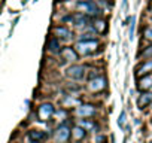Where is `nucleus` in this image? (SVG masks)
Listing matches in <instances>:
<instances>
[{
  "instance_id": "nucleus-23",
  "label": "nucleus",
  "mask_w": 152,
  "mask_h": 143,
  "mask_svg": "<svg viewBox=\"0 0 152 143\" xmlns=\"http://www.w3.org/2000/svg\"><path fill=\"white\" fill-rule=\"evenodd\" d=\"M104 140H106V136H103V134L94 137V143H104Z\"/></svg>"
},
{
  "instance_id": "nucleus-4",
  "label": "nucleus",
  "mask_w": 152,
  "mask_h": 143,
  "mask_svg": "<svg viewBox=\"0 0 152 143\" xmlns=\"http://www.w3.org/2000/svg\"><path fill=\"white\" fill-rule=\"evenodd\" d=\"M55 113V107L51 103H42L37 109V116L40 121H49Z\"/></svg>"
},
{
  "instance_id": "nucleus-8",
  "label": "nucleus",
  "mask_w": 152,
  "mask_h": 143,
  "mask_svg": "<svg viewBox=\"0 0 152 143\" xmlns=\"http://www.w3.org/2000/svg\"><path fill=\"white\" fill-rule=\"evenodd\" d=\"M60 54H61L63 60H66V61H69V63H76V61L79 60V54L76 52L75 48H70V46L63 48V49L60 51Z\"/></svg>"
},
{
  "instance_id": "nucleus-24",
  "label": "nucleus",
  "mask_w": 152,
  "mask_h": 143,
  "mask_svg": "<svg viewBox=\"0 0 152 143\" xmlns=\"http://www.w3.org/2000/svg\"><path fill=\"white\" fill-rule=\"evenodd\" d=\"M54 115H57L58 118H66V112H64V110H58V112H55Z\"/></svg>"
},
{
  "instance_id": "nucleus-7",
  "label": "nucleus",
  "mask_w": 152,
  "mask_h": 143,
  "mask_svg": "<svg viewBox=\"0 0 152 143\" xmlns=\"http://www.w3.org/2000/svg\"><path fill=\"white\" fill-rule=\"evenodd\" d=\"M146 75H152V58L151 60H143L137 67H136V76L142 78Z\"/></svg>"
},
{
  "instance_id": "nucleus-3",
  "label": "nucleus",
  "mask_w": 152,
  "mask_h": 143,
  "mask_svg": "<svg viewBox=\"0 0 152 143\" xmlns=\"http://www.w3.org/2000/svg\"><path fill=\"white\" fill-rule=\"evenodd\" d=\"M66 76L72 81H82L85 76H87V72H85V67L81 66V64H76V63H72L67 69H66Z\"/></svg>"
},
{
  "instance_id": "nucleus-15",
  "label": "nucleus",
  "mask_w": 152,
  "mask_h": 143,
  "mask_svg": "<svg viewBox=\"0 0 152 143\" xmlns=\"http://www.w3.org/2000/svg\"><path fill=\"white\" fill-rule=\"evenodd\" d=\"M60 39L58 37H52L49 42H48V51L51 52H60Z\"/></svg>"
},
{
  "instance_id": "nucleus-11",
  "label": "nucleus",
  "mask_w": 152,
  "mask_h": 143,
  "mask_svg": "<svg viewBox=\"0 0 152 143\" xmlns=\"http://www.w3.org/2000/svg\"><path fill=\"white\" fill-rule=\"evenodd\" d=\"M76 27H82V26H88V23H90V18H88V15H85V14H82V12H79V14H75V15H72L70 18H69Z\"/></svg>"
},
{
  "instance_id": "nucleus-25",
  "label": "nucleus",
  "mask_w": 152,
  "mask_h": 143,
  "mask_svg": "<svg viewBox=\"0 0 152 143\" xmlns=\"http://www.w3.org/2000/svg\"><path fill=\"white\" fill-rule=\"evenodd\" d=\"M127 6H128V0H124L122 2V11H127Z\"/></svg>"
},
{
  "instance_id": "nucleus-19",
  "label": "nucleus",
  "mask_w": 152,
  "mask_h": 143,
  "mask_svg": "<svg viewBox=\"0 0 152 143\" xmlns=\"http://www.w3.org/2000/svg\"><path fill=\"white\" fill-rule=\"evenodd\" d=\"M134 30H136V17H130V30H128L130 40L134 39Z\"/></svg>"
},
{
  "instance_id": "nucleus-13",
  "label": "nucleus",
  "mask_w": 152,
  "mask_h": 143,
  "mask_svg": "<svg viewBox=\"0 0 152 143\" xmlns=\"http://www.w3.org/2000/svg\"><path fill=\"white\" fill-rule=\"evenodd\" d=\"M85 136H87V130H84V128L79 127V125L73 127V130H72V137H73V140L81 142V140L85 139Z\"/></svg>"
},
{
  "instance_id": "nucleus-14",
  "label": "nucleus",
  "mask_w": 152,
  "mask_h": 143,
  "mask_svg": "<svg viewBox=\"0 0 152 143\" xmlns=\"http://www.w3.org/2000/svg\"><path fill=\"white\" fill-rule=\"evenodd\" d=\"M55 34H57V37L58 39H69L70 36H72V33H70V30L67 28V27H63V26H60V27H55Z\"/></svg>"
},
{
  "instance_id": "nucleus-18",
  "label": "nucleus",
  "mask_w": 152,
  "mask_h": 143,
  "mask_svg": "<svg viewBox=\"0 0 152 143\" xmlns=\"http://www.w3.org/2000/svg\"><path fill=\"white\" fill-rule=\"evenodd\" d=\"M94 30H96V33H104L106 31V23L103 20H97L94 23Z\"/></svg>"
},
{
  "instance_id": "nucleus-27",
  "label": "nucleus",
  "mask_w": 152,
  "mask_h": 143,
  "mask_svg": "<svg viewBox=\"0 0 152 143\" xmlns=\"http://www.w3.org/2000/svg\"><path fill=\"white\" fill-rule=\"evenodd\" d=\"M124 143H127V139H124Z\"/></svg>"
},
{
  "instance_id": "nucleus-1",
  "label": "nucleus",
  "mask_w": 152,
  "mask_h": 143,
  "mask_svg": "<svg viewBox=\"0 0 152 143\" xmlns=\"http://www.w3.org/2000/svg\"><path fill=\"white\" fill-rule=\"evenodd\" d=\"M76 9L85 15H91V17H97L102 12L100 6L96 2H93V0H78L76 2Z\"/></svg>"
},
{
  "instance_id": "nucleus-16",
  "label": "nucleus",
  "mask_w": 152,
  "mask_h": 143,
  "mask_svg": "<svg viewBox=\"0 0 152 143\" xmlns=\"http://www.w3.org/2000/svg\"><path fill=\"white\" fill-rule=\"evenodd\" d=\"M28 136H30V139L34 140V142H40V140L46 139V134H45L43 131H40V130H31V131L28 133Z\"/></svg>"
},
{
  "instance_id": "nucleus-10",
  "label": "nucleus",
  "mask_w": 152,
  "mask_h": 143,
  "mask_svg": "<svg viewBox=\"0 0 152 143\" xmlns=\"http://www.w3.org/2000/svg\"><path fill=\"white\" fill-rule=\"evenodd\" d=\"M76 115L81 118H91L96 115V107L93 104H81L76 109Z\"/></svg>"
},
{
  "instance_id": "nucleus-6",
  "label": "nucleus",
  "mask_w": 152,
  "mask_h": 143,
  "mask_svg": "<svg viewBox=\"0 0 152 143\" xmlns=\"http://www.w3.org/2000/svg\"><path fill=\"white\" fill-rule=\"evenodd\" d=\"M106 84H107L106 78L97 76V78H94V79H90V82H88V90H90L91 93H100V91H103V90L106 88Z\"/></svg>"
},
{
  "instance_id": "nucleus-20",
  "label": "nucleus",
  "mask_w": 152,
  "mask_h": 143,
  "mask_svg": "<svg viewBox=\"0 0 152 143\" xmlns=\"http://www.w3.org/2000/svg\"><path fill=\"white\" fill-rule=\"evenodd\" d=\"M140 57H142L143 60H151V58H152V45L146 46V48L140 52Z\"/></svg>"
},
{
  "instance_id": "nucleus-26",
  "label": "nucleus",
  "mask_w": 152,
  "mask_h": 143,
  "mask_svg": "<svg viewBox=\"0 0 152 143\" xmlns=\"http://www.w3.org/2000/svg\"><path fill=\"white\" fill-rule=\"evenodd\" d=\"M149 14H151V17H152V8H151V9H149Z\"/></svg>"
},
{
  "instance_id": "nucleus-2",
  "label": "nucleus",
  "mask_w": 152,
  "mask_h": 143,
  "mask_svg": "<svg viewBox=\"0 0 152 143\" xmlns=\"http://www.w3.org/2000/svg\"><path fill=\"white\" fill-rule=\"evenodd\" d=\"M99 48V42L97 39H93V40H79L78 43L75 45V49L79 55H91L97 51Z\"/></svg>"
},
{
  "instance_id": "nucleus-21",
  "label": "nucleus",
  "mask_w": 152,
  "mask_h": 143,
  "mask_svg": "<svg viewBox=\"0 0 152 143\" xmlns=\"http://www.w3.org/2000/svg\"><path fill=\"white\" fill-rule=\"evenodd\" d=\"M125 121H127V112H125V110H121L119 118H118V125H119V128H124Z\"/></svg>"
},
{
  "instance_id": "nucleus-17",
  "label": "nucleus",
  "mask_w": 152,
  "mask_h": 143,
  "mask_svg": "<svg viewBox=\"0 0 152 143\" xmlns=\"http://www.w3.org/2000/svg\"><path fill=\"white\" fill-rule=\"evenodd\" d=\"M78 125L79 127H82L84 130H87V131H91L96 125H94V122H91V121H88V119H79V122H78Z\"/></svg>"
},
{
  "instance_id": "nucleus-22",
  "label": "nucleus",
  "mask_w": 152,
  "mask_h": 143,
  "mask_svg": "<svg viewBox=\"0 0 152 143\" xmlns=\"http://www.w3.org/2000/svg\"><path fill=\"white\" fill-rule=\"evenodd\" d=\"M143 36H145V39H146V40H151V42H152V26H148V27L145 28Z\"/></svg>"
},
{
  "instance_id": "nucleus-5",
  "label": "nucleus",
  "mask_w": 152,
  "mask_h": 143,
  "mask_svg": "<svg viewBox=\"0 0 152 143\" xmlns=\"http://www.w3.org/2000/svg\"><path fill=\"white\" fill-rule=\"evenodd\" d=\"M70 137H72V130L66 124L60 125L55 130V140H57V143H66V142H69Z\"/></svg>"
},
{
  "instance_id": "nucleus-9",
  "label": "nucleus",
  "mask_w": 152,
  "mask_h": 143,
  "mask_svg": "<svg viewBox=\"0 0 152 143\" xmlns=\"http://www.w3.org/2000/svg\"><path fill=\"white\" fill-rule=\"evenodd\" d=\"M151 104H152V93L151 91H142V94L137 97V107L143 110Z\"/></svg>"
},
{
  "instance_id": "nucleus-12",
  "label": "nucleus",
  "mask_w": 152,
  "mask_h": 143,
  "mask_svg": "<svg viewBox=\"0 0 152 143\" xmlns=\"http://www.w3.org/2000/svg\"><path fill=\"white\" fill-rule=\"evenodd\" d=\"M137 88H139L140 91H149V90L152 88V75H146V76L139 78Z\"/></svg>"
}]
</instances>
